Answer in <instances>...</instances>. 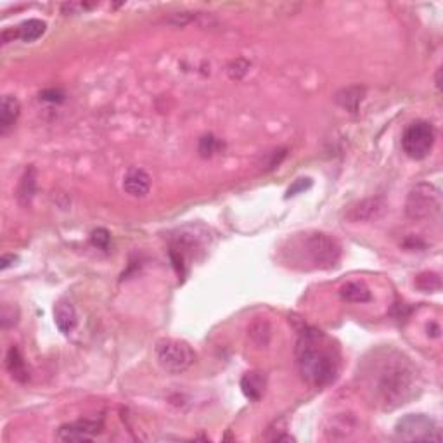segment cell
Instances as JSON below:
<instances>
[{
  "mask_svg": "<svg viewBox=\"0 0 443 443\" xmlns=\"http://www.w3.org/2000/svg\"><path fill=\"white\" fill-rule=\"evenodd\" d=\"M40 99L47 103H63L64 92L61 89H45L40 92Z\"/></svg>",
  "mask_w": 443,
  "mask_h": 443,
  "instance_id": "4316f807",
  "label": "cell"
},
{
  "mask_svg": "<svg viewBox=\"0 0 443 443\" xmlns=\"http://www.w3.org/2000/svg\"><path fill=\"white\" fill-rule=\"evenodd\" d=\"M224 149V143H220L215 136H205L199 140V154L201 158H213Z\"/></svg>",
  "mask_w": 443,
  "mask_h": 443,
  "instance_id": "7402d4cb",
  "label": "cell"
},
{
  "mask_svg": "<svg viewBox=\"0 0 443 443\" xmlns=\"http://www.w3.org/2000/svg\"><path fill=\"white\" fill-rule=\"evenodd\" d=\"M14 310H17V308H14V305H3L2 308V328L3 329L13 328V326L17 322V312L14 314Z\"/></svg>",
  "mask_w": 443,
  "mask_h": 443,
  "instance_id": "d4e9b609",
  "label": "cell"
},
{
  "mask_svg": "<svg viewBox=\"0 0 443 443\" xmlns=\"http://www.w3.org/2000/svg\"><path fill=\"white\" fill-rule=\"evenodd\" d=\"M312 187V180L310 179H298L295 180V184L291 185V187L288 189V192H286V198H293V196L300 194V192L307 191V189Z\"/></svg>",
  "mask_w": 443,
  "mask_h": 443,
  "instance_id": "83f0119b",
  "label": "cell"
},
{
  "mask_svg": "<svg viewBox=\"0 0 443 443\" xmlns=\"http://www.w3.org/2000/svg\"><path fill=\"white\" fill-rule=\"evenodd\" d=\"M442 210V194L437 185L430 182L416 184L409 191L405 201V213L410 220L433 219Z\"/></svg>",
  "mask_w": 443,
  "mask_h": 443,
  "instance_id": "3957f363",
  "label": "cell"
},
{
  "mask_svg": "<svg viewBox=\"0 0 443 443\" xmlns=\"http://www.w3.org/2000/svg\"><path fill=\"white\" fill-rule=\"evenodd\" d=\"M35 191H37V170L34 166L27 168L24 175L21 177L20 187H17V201L23 206H28L34 199Z\"/></svg>",
  "mask_w": 443,
  "mask_h": 443,
  "instance_id": "ac0fdd59",
  "label": "cell"
},
{
  "mask_svg": "<svg viewBox=\"0 0 443 443\" xmlns=\"http://www.w3.org/2000/svg\"><path fill=\"white\" fill-rule=\"evenodd\" d=\"M54 321H56L57 329L63 334H70L78 324L76 310L73 303L68 300H59L54 307Z\"/></svg>",
  "mask_w": 443,
  "mask_h": 443,
  "instance_id": "4fadbf2b",
  "label": "cell"
},
{
  "mask_svg": "<svg viewBox=\"0 0 443 443\" xmlns=\"http://www.w3.org/2000/svg\"><path fill=\"white\" fill-rule=\"evenodd\" d=\"M395 437L402 442H442L438 423L424 414H407L398 419Z\"/></svg>",
  "mask_w": 443,
  "mask_h": 443,
  "instance_id": "5b68a950",
  "label": "cell"
},
{
  "mask_svg": "<svg viewBox=\"0 0 443 443\" xmlns=\"http://www.w3.org/2000/svg\"><path fill=\"white\" fill-rule=\"evenodd\" d=\"M6 368L13 376V379H16L17 383H27L30 379V370H28L27 361H24L23 354H21L17 347H10L9 351H7Z\"/></svg>",
  "mask_w": 443,
  "mask_h": 443,
  "instance_id": "2e32d148",
  "label": "cell"
},
{
  "mask_svg": "<svg viewBox=\"0 0 443 443\" xmlns=\"http://www.w3.org/2000/svg\"><path fill=\"white\" fill-rule=\"evenodd\" d=\"M358 421L354 414L350 412H343V414H336L329 419L328 426H326V437L329 440H344V438L351 437L354 431L357 430Z\"/></svg>",
  "mask_w": 443,
  "mask_h": 443,
  "instance_id": "30bf717a",
  "label": "cell"
},
{
  "mask_svg": "<svg viewBox=\"0 0 443 443\" xmlns=\"http://www.w3.org/2000/svg\"><path fill=\"white\" fill-rule=\"evenodd\" d=\"M45 30L47 24L40 20H28L17 27L20 40H23V42H35V40H38L45 34Z\"/></svg>",
  "mask_w": 443,
  "mask_h": 443,
  "instance_id": "ffe728a7",
  "label": "cell"
},
{
  "mask_svg": "<svg viewBox=\"0 0 443 443\" xmlns=\"http://www.w3.org/2000/svg\"><path fill=\"white\" fill-rule=\"evenodd\" d=\"M158 364L170 374H180L196 362V351L189 343L173 337H163L154 348Z\"/></svg>",
  "mask_w": 443,
  "mask_h": 443,
  "instance_id": "277c9868",
  "label": "cell"
},
{
  "mask_svg": "<svg viewBox=\"0 0 443 443\" xmlns=\"http://www.w3.org/2000/svg\"><path fill=\"white\" fill-rule=\"evenodd\" d=\"M103 431V423L94 419H80L75 423L63 424L57 430V438L61 442H90Z\"/></svg>",
  "mask_w": 443,
  "mask_h": 443,
  "instance_id": "ba28073f",
  "label": "cell"
},
{
  "mask_svg": "<svg viewBox=\"0 0 443 443\" xmlns=\"http://www.w3.org/2000/svg\"><path fill=\"white\" fill-rule=\"evenodd\" d=\"M435 139H437L435 126L430 122L417 119L405 129L404 136H402V149L410 159L421 161L431 154Z\"/></svg>",
  "mask_w": 443,
  "mask_h": 443,
  "instance_id": "8992f818",
  "label": "cell"
},
{
  "mask_svg": "<svg viewBox=\"0 0 443 443\" xmlns=\"http://www.w3.org/2000/svg\"><path fill=\"white\" fill-rule=\"evenodd\" d=\"M92 7H96V3H87V2H68V3H63V13L66 14V16H70V14H80L83 10H89L92 9Z\"/></svg>",
  "mask_w": 443,
  "mask_h": 443,
  "instance_id": "484cf974",
  "label": "cell"
},
{
  "mask_svg": "<svg viewBox=\"0 0 443 443\" xmlns=\"http://www.w3.org/2000/svg\"><path fill=\"white\" fill-rule=\"evenodd\" d=\"M21 112L20 101L14 96H3L2 106H0V136H7L17 122Z\"/></svg>",
  "mask_w": 443,
  "mask_h": 443,
  "instance_id": "9a60e30c",
  "label": "cell"
},
{
  "mask_svg": "<svg viewBox=\"0 0 443 443\" xmlns=\"http://www.w3.org/2000/svg\"><path fill=\"white\" fill-rule=\"evenodd\" d=\"M440 75H442V70H438L437 71V87H438V89H440V85H442V83H440Z\"/></svg>",
  "mask_w": 443,
  "mask_h": 443,
  "instance_id": "4dcf8cb0",
  "label": "cell"
},
{
  "mask_svg": "<svg viewBox=\"0 0 443 443\" xmlns=\"http://www.w3.org/2000/svg\"><path fill=\"white\" fill-rule=\"evenodd\" d=\"M305 253L319 268H333L340 263L341 246L336 239L324 232H314L305 238Z\"/></svg>",
  "mask_w": 443,
  "mask_h": 443,
  "instance_id": "52a82bcc",
  "label": "cell"
},
{
  "mask_svg": "<svg viewBox=\"0 0 443 443\" xmlns=\"http://www.w3.org/2000/svg\"><path fill=\"white\" fill-rule=\"evenodd\" d=\"M365 99V87L362 85H350L341 89L340 92L336 94L334 101L340 108H343L344 111L348 112H357L361 104L364 103Z\"/></svg>",
  "mask_w": 443,
  "mask_h": 443,
  "instance_id": "5bb4252c",
  "label": "cell"
},
{
  "mask_svg": "<svg viewBox=\"0 0 443 443\" xmlns=\"http://www.w3.org/2000/svg\"><path fill=\"white\" fill-rule=\"evenodd\" d=\"M123 189L133 198H144L151 189V177L143 168H130L123 177Z\"/></svg>",
  "mask_w": 443,
  "mask_h": 443,
  "instance_id": "8fae6325",
  "label": "cell"
},
{
  "mask_svg": "<svg viewBox=\"0 0 443 443\" xmlns=\"http://www.w3.org/2000/svg\"><path fill=\"white\" fill-rule=\"evenodd\" d=\"M16 260H17V256H14V255H2V260H0V263L2 265H0V268H2V270H6V268H9Z\"/></svg>",
  "mask_w": 443,
  "mask_h": 443,
  "instance_id": "f546056e",
  "label": "cell"
},
{
  "mask_svg": "<svg viewBox=\"0 0 443 443\" xmlns=\"http://www.w3.org/2000/svg\"><path fill=\"white\" fill-rule=\"evenodd\" d=\"M296 365L305 383L314 388H324L337 377L340 357L324 333L305 329L296 343Z\"/></svg>",
  "mask_w": 443,
  "mask_h": 443,
  "instance_id": "7a4b0ae2",
  "label": "cell"
},
{
  "mask_svg": "<svg viewBox=\"0 0 443 443\" xmlns=\"http://www.w3.org/2000/svg\"><path fill=\"white\" fill-rule=\"evenodd\" d=\"M248 336L255 347L267 348L268 344H270L272 337V328L270 324H268V321H265V319H256V321H253L248 328Z\"/></svg>",
  "mask_w": 443,
  "mask_h": 443,
  "instance_id": "d6986e66",
  "label": "cell"
},
{
  "mask_svg": "<svg viewBox=\"0 0 443 443\" xmlns=\"http://www.w3.org/2000/svg\"><path fill=\"white\" fill-rule=\"evenodd\" d=\"M20 38V34H17V28H6V30L2 31V43L3 45H7V43L14 42V40Z\"/></svg>",
  "mask_w": 443,
  "mask_h": 443,
  "instance_id": "f1b7e54d",
  "label": "cell"
},
{
  "mask_svg": "<svg viewBox=\"0 0 443 443\" xmlns=\"http://www.w3.org/2000/svg\"><path fill=\"white\" fill-rule=\"evenodd\" d=\"M384 203L379 198H368L362 199V201L354 203L351 206H348V210L344 212V219L351 224H358V222H369L377 219V217L383 213Z\"/></svg>",
  "mask_w": 443,
  "mask_h": 443,
  "instance_id": "9c48e42d",
  "label": "cell"
},
{
  "mask_svg": "<svg viewBox=\"0 0 443 443\" xmlns=\"http://www.w3.org/2000/svg\"><path fill=\"white\" fill-rule=\"evenodd\" d=\"M110 241H111V235L106 228H97V231H94L92 235H90V242L99 249H108Z\"/></svg>",
  "mask_w": 443,
  "mask_h": 443,
  "instance_id": "cb8c5ba5",
  "label": "cell"
},
{
  "mask_svg": "<svg viewBox=\"0 0 443 443\" xmlns=\"http://www.w3.org/2000/svg\"><path fill=\"white\" fill-rule=\"evenodd\" d=\"M265 388H267V376H265V372L252 370V372H246L245 376H242L241 390L248 400H261V397H263L265 393Z\"/></svg>",
  "mask_w": 443,
  "mask_h": 443,
  "instance_id": "7c38bea8",
  "label": "cell"
},
{
  "mask_svg": "<svg viewBox=\"0 0 443 443\" xmlns=\"http://www.w3.org/2000/svg\"><path fill=\"white\" fill-rule=\"evenodd\" d=\"M340 296L341 300L348 301V303H368L372 300L370 289L361 281H351L341 286Z\"/></svg>",
  "mask_w": 443,
  "mask_h": 443,
  "instance_id": "e0dca14e",
  "label": "cell"
},
{
  "mask_svg": "<svg viewBox=\"0 0 443 443\" xmlns=\"http://www.w3.org/2000/svg\"><path fill=\"white\" fill-rule=\"evenodd\" d=\"M358 379L372 405L395 410L416 397L419 372L402 351L391 347L372 350L358 369Z\"/></svg>",
  "mask_w": 443,
  "mask_h": 443,
  "instance_id": "6da1fadb",
  "label": "cell"
},
{
  "mask_svg": "<svg viewBox=\"0 0 443 443\" xmlns=\"http://www.w3.org/2000/svg\"><path fill=\"white\" fill-rule=\"evenodd\" d=\"M416 286L423 293H438L442 289V279L435 272H423L416 277Z\"/></svg>",
  "mask_w": 443,
  "mask_h": 443,
  "instance_id": "44dd1931",
  "label": "cell"
},
{
  "mask_svg": "<svg viewBox=\"0 0 443 443\" xmlns=\"http://www.w3.org/2000/svg\"><path fill=\"white\" fill-rule=\"evenodd\" d=\"M248 70H249L248 61L242 59V57H238V59L232 61V63L228 64L227 73H228V76H231L232 80H241L242 76L248 73Z\"/></svg>",
  "mask_w": 443,
  "mask_h": 443,
  "instance_id": "603a6c76",
  "label": "cell"
}]
</instances>
